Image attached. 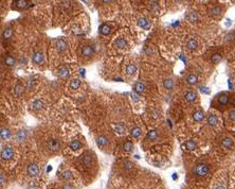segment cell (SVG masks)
I'll use <instances>...</instances> for the list:
<instances>
[{
  "label": "cell",
  "instance_id": "cell-16",
  "mask_svg": "<svg viewBox=\"0 0 235 189\" xmlns=\"http://www.w3.org/2000/svg\"><path fill=\"white\" fill-rule=\"evenodd\" d=\"M43 106H45V103H43V101L40 100V99L34 100V101L32 102V104H31V108H32L33 111H40V110L43 108Z\"/></svg>",
  "mask_w": 235,
  "mask_h": 189
},
{
  "label": "cell",
  "instance_id": "cell-32",
  "mask_svg": "<svg viewBox=\"0 0 235 189\" xmlns=\"http://www.w3.org/2000/svg\"><path fill=\"white\" fill-rule=\"evenodd\" d=\"M37 85V80L34 78H30L26 80V86L28 89H30V90H32V89H34L35 88V86Z\"/></svg>",
  "mask_w": 235,
  "mask_h": 189
},
{
  "label": "cell",
  "instance_id": "cell-35",
  "mask_svg": "<svg viewBox=\"0 0 235 189\" xmlns=\"http://www.w3.org/2000/svg\"><path fill=\"white\" fill-rule=\"evenodd\" d=\"M137 72V66L134 64H128L126 66V73L128 75H134Z\"/></svg>",
  "mask_w": 235,
  "mask_h": 189
},
{
  "label": "cell",
  "instance_id": "cell-18",
  "mask_svg": "<svg viewBox=\"0 0 235 189\" xmlns=\"http://www.w3.org/2000/svg\"><path fill=\"white\" fill-rule=\"evenodd\" d=\"M82 163L83 165H85L86 167H91L92 164H93V158H92V156L90 154L85 153L82 156Z\"/></svg>",
  "mask_w": 235,
  "mask_h": 189
},
{
  "label": "cell",
  "instance_id": "cell-29",
  "mask_svg": "<svg viewBox=\"0 0 235 189\" xmlns=\"http://www.w3.org/2000/svg\"><path fill=\"white\" fill-rule=\"evenodd\" d=\"M197 47H198V42H197V39H195V38L189 39V42H186V48H187L189 50H191V51L196 50L197 49Z\"/></svg>",
  "mask_w": 235,
  "mask_h": 189
},
{
  "label": "cell",
  "instance_id": "cell-9",
  "mask_svg": "<svg viewBox=\"0 0 235 189\" xmlns=\"http://www.w3.org/2000/svg\"><path fill=\"white\" fill-rule=\"evenodd\" d=\"M14 8L16 10H19V11H23V10H26L30 5V2L29 1H26V0H18V1H14Z\"/></svg>",
  "mask_w": 235,
  "mask_h": 189
},
{
  "label": "cell",
  "instance_id": "cell-2",
  "mask_svg": "<svg viewBox=\"0 0 235 189\" xmlns=\"http://www.w3.org/2000/svg\"><path fill=\"white\" fill-rule=\"evenodd\" d=\"M40 173V169L39 166L36 163H31L30 165H28L26 167V174L30 177H37Z\"/></svg>",
  "mask_w": 235,
  "mask_h": 189
},
{
  "label": "cell",
  "instance_id": "cell-48",
  "mask_svg": "<svg viewBox=\"0 0 235 189\" xmlns=\"http://www.w3.org/2000/svg\"><path fill=\"white\" fill-rule=\"evenodd\" d=\"M28 189H38V186H37V184L36 183H31L29 186H28Z\"/></svg>",
  "mask_w": 235,
  "mask_h": 189
},
{
  "label": "cell",
  "instance_id": "cell-49",
  "mask_svg": "<svg viewBox=\"0 0 235 189\" xmlns=\"http://www.w3.org/2000/svg\"><path fill=\"white\" fill-rule=\"evenodd\" d=\"M62 189H74V187H73L71 184L67 183V184H64V185H62Z\"/></svg>",
  "mask_w": 235,
  "mask_h": 189
},
{
  "label": "cell",
  "instance_id": "cell-34",
  "mask_svg": "<svg viewBox=\"0 0 235 189\" xmlns=\"http://www.w3.org/2000/svg\"><path fill=\"white\" fill-rule=\"evenodd\" d=\"M186 82H187L189 85H196L197 83H198V78H197V75H196L191 73V75H189L187 77H186Z\"/></svg>",
  "mask_w": 235,
  "mask_h": 189
},
{
  "label": "cell",
  "instance_id": "cell-4",
  "mask_svg": "<svg viewBox=\"0 0 235 189\" xmlns=\"http://www.w3.org/2000/svg\"><path fill=\"white\" fill-rule=\"evenodd\" d=\"M29 136V132L24 129H21V130H18L16 132V134L14 135V139L17 142H24Z\"/></svg>",
  "mask_w": 235,
  "mask_h": 189
},
{
  "label": "cell",
  "instance_id": "cell-28",
  "mask_svg": "<svg viewBox=\"0 0 235 189\" xmlns=\"http://www.w3.org/2000/svg\"><path fill=\"white\" fill-rule=\"evenodd\" d=\"M183 148H184L185 150L193 151V150H195L196 148H197V144H196L195 140H187L185 144H183Z\"/></svg>",
  "mask_w": 235,
  "mask_h": 189
},
{
  "label": "cell",
  "instance_id": "cell-38",
  "mask_svg": "<svg viewBox=\"0 0 235 189\" xmlns=\"http://www.w3.org/2000/svg\"><path fill=\"white\" fill-rule=\"evenodd\" d=\"M134 144L131 142V141H126V142H124V144H123V150L125 151V152H132L134 151Z\"/></svg>",
  "mask_w": 235,
  "mask_h": 189
},
{
  "label": "cell",
  "instance_id": "cell-19",
  "mask_svg": "<svg viewBox=\"0 0 235 189\" xmlns=\"http://www.w3.org/2000/svg\"><path fill=\"white\" fill-rule=\"evenodd\" d=\"M13 34H14V31L12 28H7V29L3 30V32L1 34V37L3 40H10L12 37H13Z\"/></svg>",
  "mask_w": 235,
  "mask_h": 189
},
{
  "label": "cell",
  "instance_id": "cell-45",
  "mask_svg": "<svg viewBox=\"0 0 235 189\" xmlns=\"http://www.w3.org/2000/svg\"><path fill=\"white\" fill-rule=\"evenodd\" d=\"M213 189H228L227 188V186H225V183H217V184H215V186L213 187Z\"/></svg>",
  "mask_w": 235,
  "mask_h": 189
},
{
  "label": "cell",
  "instance_id": "cell-11",
  "mask_svg": "<svg viewBox=\"0 0 235 189\" xmlns=\"http://www.w3.org/2000/svg\"><path fill=\"white\" fill-rule=\"evenodd\" d=\"M185 18L189 23H198V20H199V15H198V13L195 12V11H191V12H189V13L186 14Z\"/></svg>",
  "mask_w": 235,
  "mask_h": 189
},
{
  "label": "cell",
  "instance_id": "cell-42",
  "mask_svg": "<svg viewBox=\"0 0 235 189\" xmlns=\"http://www.w3.org/2000/svg\"><path fill=\"white\" fill-rule=\"evenodd\" d=\"M114 130H115V132L119 134H124L125 133V127L123 124L121 123H117L114 125Z\"/></svg>",
  "mask_w": 235,
  "mask_h": 189
},
{
  "label": "cell",
  "instance_id": "cell-33",
  "mask_svg": "<svg viewBox=\"0 0 235 189\" xmlns=\"http://www.w3.org/2000/svg\"><path fill=\"white\" fill-rule=\"evenodd\" d=\"M229 101H230V97H229V94H222L219 96L218 98V103L221 105H227L229 103Z\"/></svg>",
  "mask_w": 235,
  "mask_h": 189
},
{
  "label": "cell",
  "instance_id": "cell-15",
  "mask_svg": "<svg viewBox=\"0 0 235 189\" xmlns=\"http://www.w3.org/2000/svg\"><path fill=\"white\" fill-rule=\"evenodd\" d=\"M55 47L58 52H64L66 49H67V42L62 38L56 39L55 42Z\"/></svg>",
  "mask_w": 235,
  "mask_h": 189
},
{
  "label": "cell",
  "instance_id": "cell-1",
  "mask_svg": "<svg viewBox=\"0 0 235 189\" xmlns=\"http://www.w3.org/2000/svg\"><path fill=\"white\" fill-rule=\"evenodd\" d=\"M193 173L194 175L199 177V179H204L209 175L210 173V168L209 166L204 163H198L196 164L194 169H193Z\"/></svg>",
  "mask_w": 235,
  "mask_h": 189
},
{
  "label": "cell",
  "instance_id": "cell-22",
  "mask_svg": "<svg viewBox=\"0 0 235 189\" xmlns=\"http://www.w3.org/2000/svg\"><path fill=\"white\" fill-rule=\"evenodd\" d=\"M221 144L222 147L225 148V149H232V148L234 147V141L230 137H225L221 141Z\"/></svg>",
  "mask_w": 235,
  "mask_h": 189
},
{
  "label": "cell",
  "instance_id": "cell-12",
  "mask_svg": "<svg viewBox=\"0 0 235 189\" xmlns=\"http://www.w3.org/2000/svg\"><path fill=\"white\" fill-rule=\"evenodd\" d=\"M206 122H208V124L209 125H211V127H216L217 124L219 123V118L216 116L215 114H209L208 115V117H206Z\"/></svg>",
  "mask_w": 235,
  "mask_h": 189
},
{
  "label": "cell",
  "instance_id": "cell-14",
  "mask_svg": "<svg viewBox=\"0 0 235 189\" xmlns=\"http://www.w3.org/2000/svg\"><path fill=\"white\" fill-rule=\"evenodd\" d=\"M57 75H58L59 78H62V79L68 78L69 75H70V70H69L68 67H66V66H62V67H59L58 70H57Z\"/></svg>",
  "mask_w": 235,
  "mask_h": 189
},
{
  "label": "cell",
  "instance_id": "cell-43",
  "mask_svg": "<svg viewBox=\"0 0 235 189\" xmlns=\"http://www.w3.org/2000/svg\"><path fill=\"white\" fill-rule=\"evenodd\" d=\"M149 8L153 12H158L159 11V2L158 1H151L149 3Z\"/></svg>",
  "mask_w": 235,
  "mask_h": 189
},
{
  "label": "cell",
  "instance_id": "cell-13",
  "mask_svg": "<svg viewBox=\"0 0 235 189\" xmlns=\"http://www.w3.org/2000/svg\"><path fill=\"white\" fill-rule=\"evenodd\" d=\"M108 144H109V140H108L107 137L104 136V135H101V136H98V138H96V144H98L101 149L107 147Z\"/></svg>",
  "mask_w": 235,
  "mask_h": 189
},
{
  "label": "cell",
  "instance_id": "cell-36",
  "mask_svg": "<svg viewBox=\"0 0 235 189\" xmlns=\"http://www.w3.org/2000/svg\"><path fill=\"white\" fill-rule=\"evenodd\" d=\"M4 63H5V65L9 66V67H14V66L16 65V60L14 59L13 56L7 55V58L4 59Z\"/></svg>",
  "mask_w": 235,
  "mask_h": 189
},
{
  "label": "cell",
  "instance_id": "cell-50",
  "mask_svg": "<svg viewBox=\"0 0 235 189\" xmlns=\"http://www.w3.org/2000/svg\"><path fill=\"white\" fill-rule=\"evenodd\" d=\"M131 96H132V99H134V101H138V100H139V96H138V94H131Z\"/></svg>",
  "mask_w": 235,
  "mask_h": 189
},
{
  "label": "cell",
  "instance_id": "cell-17",
  "mask_svg": "<svg viewBox=\"0 0 235 189\" xmlns=\"http://www.w3.org/2000/svg\"><path fill=\"white\" fill-rule=\"evenodd\" d=\"M204 119V113L201 110H197L193 113V120L195 122H201Z\"/></svg>",
  "mask_w": 235,
  "mask_h": 189
},
{
  "label": "cell",
  "instance_id": "cell-5",
  "mask_svg": "<svg viewBox=\"0 0 235 189\" xmlns=\"http://www.w3.org/2000/svg\"><path fill=\"white\" fill-rule=\"evenodd\" d=\"M95 53V49L90 45H84L81 49V54H82L84 58H91V56L94 55Z\"/></svg>",
  "mask_w": 235,
  "mask_h": 189
},
{
  "label": "cell",
  "instance_id": "cell-37",
  "mask_svg": "<svg viewBox=\"0 0 235 189\" xmlns=\"http://www.w3.org/2000/svg\"><path fill=\"white\" fill-rule=\"evenodd\" d=\"M141 134H142V130H141V127H134L130 130V135L132 137H134V138L140 137Z\"/></svg>",
  "mask_w": 235,
  "mask_h": 189
},
{
  "label": "cell",
  "instance_id": "cell-31",
  "mask_svg": "<svg viewBox=\"0 0 235 189\" xmlns=\"http://www.w3.org/2000/svg\"><path fill=\"white\" fill-rule=\"evenodd\" d=\"M184 97H185V100L187 102H194L197 99V94H196L195 91L189 90L184 94Z\"/></svg>",
  "mask_w": 235,
  "mask_h": 189
},
{
  "label": "cell",
  "instance_id": "cell-21",
  "mask_svg": "<svg viewBox=\"0 0 235 189\" xmlns=\"http://www.w3.org/2000/svg\"><path fill=\"white\" fill-rule=\"evenodd\" d=\"M98 31H100V33H101L102 35L107 36L111 33V27L109 26V25H107V23H103V25L100 26Z\"/></svg>",
  "mask_w": 235,
  "mask_h": 189
},
{
  "label": "cell",
  "instance_id": "cell-39",
  "mask_svg": "<svg viewBox=\"0 0 235 189\" xmlns=\"http://www.w3.org/2000/svg\"><path fill=\"white\" fill-rule=\"evenodd\" d=\"M62 179H64V181H70V179H73V174H72V172L70 170H66V171H64V172L62 173Z\"/></svg>",
  "mask_w": 235,
  "mask_h": 189
},
{
  "label": "cell",
  "instance_id": "cell-8",
  "mask_svg": "<svg viewBox=\"0 0 235 189\" xmlns=\"http://www.w3.org/2000/svg\"><path fill=\"white\" fill-rule=\"evenodd\" d=\"M137 23H138V26L144 30H149L150 28H151V23H150V20L148 19V18H146V17H141V18H139Z\"/></svg>",
  "mask_w": 235,
  "mask_h": 189
},
{
  "label": "cell",
  "instance_id": "cell-46",
  "mask_svg": "<svg viewBox=\"0 0 235 189\" xmlns=\"http://www.w3.org/2000/svg\"><path fill=\"white\" fill-rule=\"evenodd\" d=\"M229 119L233 122H235V110H232L230 113H229Z\"/></svg>",
  "mask_w": 235,
  "mask_h": 189
},
{
  "label": "cell",
  "instance_id": "cell-47",
  "mask_svg": "<svg viewBox=\"0 0 235 189\" xmlns=\"http://www.w3.org/2000/svg\"><path fill=\"white\" fill-rule=\"evenodd\" d=\"M7 183V179L3 174H0V186H3Z\"/></svg>",
  "mask_w": 235,
  "mask_h": 189
},
{
  "label": "cell",
  "instance_id": "cell-44",
  "mask_svg": "<svg viewBox=\"0 0 235 189\" xmlns=\"http://www.w3.org/2000/svg\"><path fill=\"white\" fill-rule=\"evenodd\" d=\"M124 168H125V170H131L132 168H134V163H131L130 160H125Z\"/></svg>",
  "mask_w": 235,
  "mask_h": 189
},
{
  "label": "cell",
  "instance_id": "cell-20",
  "mask_svg": "<svg viewBox=\"0 0 235 189\" xmlns=\"http://www.w3.org/2000/svg\"><path fill=\"white\" fill-rule=\"evenodd\" d=\"M11 136H12V132L10 129H7V127L0 129V138L2 140L9 139V138H11Z\"/></svg>",
  "mask_w": 235,
  "mask_h": 189
},
{
  "label": "cell",
  "instance_id": "cell-23",
  "mask_svg": "<svg viewBox=\"0 0 235 189\" xmlns=\"http://www.w3.org/2000/svg\"><path fill=\"white\" fill-rule=\"evenodd\" d=\"M81 84H82V82L79 79H72L69 83V88L72 90H77L78 88L81 87Z\"/></svg>",
  "mask_w": 235,
  "mask_h": 189
},
{
  "label": "cell",
  "instance_id": "cell-7",
  "mask_svg": "<svg viewBox=\"0 0 235 189\" xmlns=\"http://www.w3.org/2000/svg\"><path fill=\"white\" fill-rule=\"evenodd\" d=\"M32 62L36 65H41L45 63V56H43L41 51H35L33 53L32 56Z\"/></svg>",
  "mask_w": 235,
  "mask_h": 189
},
{
  "label": "cell",
  "instance_id": "cell-25",
  "mask_svg": "<svg viewBox=\"0 0 235 189\" xmlns=\"http://www.w3.org/2000/svg\"><path fill=\"white\" fill-rule=\"evenodd\" d=\"M145 85L142 82H136L134 84V90L136 94H142L145 90Z\"/></svg>",
  "mask_w": 235,
  "mask_h": 189
},
{
  "label": "cell",
  "instance_id": "cell-27",
  "mask_svg": "<svg viewBox=\"0 0 235 189\" xmlns=\"http://www.w3.org/2000/svg\"><path fill=\"white\" fill-rule=\"evenodd\" d=\"M24 92V86H23L21 83H18V84L15 85V88H14V94H16L17 97H21Z\"/></svg>",
  "mask_w": 235,
  "mask_h": 189
},
{
  "label": "cell",
  "instance_id": "cell-26",
  "mask_svg": "<svg viewBox=\"0 0 235 189\" xmlns=\"http://www.w3.org/2000/svg\"><path fill=\"white\" fill-rule=\"evenodd\" d=\"M163 87L165 88V89H167V90H172V89L175 87V81L170 78L165 79L163 81Z\"/></svg>",
  "mask_w": 235,
  "mask_h": 189
},
{
  "label": "cell",
  "instance_id": "cell-30",
  "mask_svg": "<svg viewBox=\"0 0 235 189\" xmlns=\"http://www.w3.org/2000/svg\"><path fill=\"white\" fill-rule=\"evenodd\" d=\"M158 137H159V132H158V130H151V131H149V132L147 133L146 139L150 140V141H153V140L158 139Z\"/></svg>",
  "mask_w": 235,
  "mask_h": 189
},
{
  "label": "cell",
  "instance_id": "cell-24",
  "mask_svg": "<svg viewBox=\"0 0 235 189\" xmlns=\"http://www.w3.org/2000/svg\"><path fill=\"white\" fill-rule=\"evenodd\" d=\"M69 147H70V149H71L72 151H77L83 148V144L78 139H73L71 142H70Z\"/></svg>",
  "mask_w": 235,
  "mask_h": 189
},
{
  "label": "cell",
  "instance_id": "cell-10",
  "mask_svg": "<svg viewBox=\"0 0 235 189\" xmlns=\"http://www.w3.org/2000/svg\"><path fill=\"white\" fill-rule=\"evenodd\" d=\"M113 46L117 49H125L127 47V40L124 37H117L113 42Z\"/></svg>",
  "mask_w": 235,
  "mask_h": 189
},
{
  "label": "cell",
  "instance_id": "cell-40",
  "mask_svg": "<svg viewBox=\"0 0 235 189\" xmlns=\"http://www.w3.org/2000/svg\"><path fill=\"white\" fill-rule=\"evenodd\" d=\"M221 55L220 54H218V53H215V54H213L212 58H211V62L213 63V64H218V63H220V61H221Z\"/></svg>",
  "mask_w": 235,
  "mask_h": 189
},
{
  "label": "cell",
  "instance_id": "cell-3",
  "mask_svg": "<svg viewBox=\"0 0 235 189\" xmlns=\"http://www.w3.org/2000/svg\"><path fill=\"white\" fill-rule=\"evenodd\" d=\"M15 155V152H14V149L12 147H4L2 150H1V153H0V156L1 158L4 160H12Z\"/></svg>",
  "mask_w": 235,
  "mask_h": 189
},
{
  "label": "cell",
  "instance_id": "cell-6",
  "mask_svg": "<svg viewBox=\"0 0 235 189\" xmlns=\"http://www.w3.org/2000/svg\"><path fill=\"white\" fill-rule=\"evenodd\" d=\"M47 147H48L49 150L53 151V152H56V151H58L59 149H60V142H59L57 139L51 138V139H49L47 141Z\"/></svg>",
  "mask_w": 235,
  "mask_h": 189
},
{
  "label": "cell",
  "instance_id": "cell-41",
  "mask_svg": "<svg viewBox=\"0 0 235 189\" xmlns=\"http://www.w3.org/2000/svg\"><path fill=\"white\" fill-rule=\"evenodd\" d=\"M211 14H212L213 16H218V15H220V14H221V8L218 7V5L212 8V9H211Z\"/></svg>",
  "mask_w": 235,
  "mask_h": 189
}]
</instances>
